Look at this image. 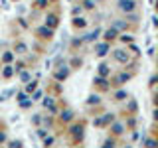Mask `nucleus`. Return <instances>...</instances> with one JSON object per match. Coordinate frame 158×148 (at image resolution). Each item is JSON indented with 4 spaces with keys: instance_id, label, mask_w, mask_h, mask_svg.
Instances as JSON below:
<instances>
[{
    "instance_id": "obj_1",
    "label": "nucleus",
    "mask_w": 158,
    "mask_h": 148,
    "mask_svg": "<svg viewBox=\"0 0 158 148\" xmlns=\"http://www.w3.org/2000/svg\"><path fill=\"white\" fill-rule=\"evenodd\" d=\"M118 8L125 10V12H131V10L135 8V2H132V0H121V2H118Z\"/></svg>"
},
{
    "instance_id": "obj_2",
    "label": "nucleus",
    "mask_w": 158,
    "mask_h": 148,
    "mask_svg": "<svg viewBox=\"0 0 158 148\" xmlns=\"http://www.w3.org/2000/svg\"><path fill=\"white\" fill-rule=\"evenodd\" d=\"M115 57L118 59V61H127V59H128V57H127V53H125V51H121V49H117V51H115Z\"/></svg>"
},
{
    "instance_id": "obj_3",
    "label": "nucleus",
    "mask_w": 158,
    "mask_h": 148,
    "mask_svg": "<svg viewBox=\"0 0 158 148\" xmlns=\"http://www.w3.org/2000/svg\"><path fill=\"white\" fill-rule=\"evenodd\" d=\"M97 34H99V30H95V32H91V34H87V38H85V39H87V42H91V39H95V38H97Z\"/></svg>"
},
{
    "instance_id": "obj_4",
    "label": "nucleus",
    "mask_w": 158,
    "mask_h": 148,
    "mask_svg": "<svg viewBox=\"0 0 158 148\" xmlns=\"http://www.w3.org/2000/svg\"><path fill=\"white\" fill-rule=\"evenodd\" d=\"M97 49H99V51H97L99 56H105V53H107V46H105V43H103V46H99Z\"/></svg>"
},
{
    "instance_id": "obj_5",
    "label": "nucleus",
    "mask_w": 158,
    "mask_h": 148,
    "mask_svg": "<svg viewBox=\"0 0 158 148\" xmlns=\"http://www.w3.org/2000/svg\"><path fill=\"white\" fill-rule=\"evenodd\" d=\"M48 22H49V26H56V24H57V18H56V16H49Z\"/></svg>"
},
{
    "instance_id": "obj_6",
    "label": "nucleus",
    "mask_w": 158,
    "mask_h": 148,
    "mask_svg": "<svg viewBox=\"0 0 158 148\" xmlns=\"http://www.w3.org/2000/svg\"><path fill=\"white\" fill-rule=\"evenodd\" d=\"M40 34H44L46 38H49V36H52V32H49V30H46V28H42V30H40Z\"/></svg>"
},
{
    "instance_id": "obj_7",
    "label": "nucleus",
    "mask_w": 158,
    "mask_h": 148,
    "mask_svg": "<svg viewBox=\"0 0 158 148\" xmlns=\"http://www.w3.org/2000/svg\"><path fill=\"white\" fill-rule=\"evenodd\" d=\"M16 49H18V53H24V51H26V46H24V43H20Z\"/></svg>"
},
{
    "instance_id": "obj_8",
    "label": "nucleus",
    "mask_w": 158,
    "mask_h": 148,
    "mask_svg": "<svg viewBox=\"0 0 158 148\" xmlns=\"http://www.w3.org/2000/svg\"><path fill=\"white\" fill-rule=\"evenodd\" d=\"M89 103H99V97L97 95H91V97H89Z\"/></svg>"
},
{
    "instance_id": "obj_9",
    "label": "nucleus",
    "mask_w": 158,
    "mask_h": 148,
    "mask_svg": "<svg viewBox=\"0 0 158 148\" xmlns=\"http://www.w3.org/2000/svg\"><path fill=\"white\" fill-rule=\"evenodd\" d=\"M61 118H65V121H69V118H71V113H69V111H65V113L61 115Z\"/></svg>"
},
{
    "instance_id": "obj_10",
    "label": "nucleus",
    "mask_w": 158,
    "mask_h": 148,
    "mask_svg": "<svg viewBox=\"0 0 158 148\" xmlns=\"http://www.w3.org/2000/svg\"><path fill=\"white\" fill-rule=\"evenodd\" d=\"M107 38H109V39L115 38V30H107Z\"/></svg>"
},
{
    "instance_id": "obj_11",
    "label": "nucleus",
    "mask_w": 158,
    "mask_h": 148,
    "mask_svg": "<svg viewBox=\"0 0 158 148\" xmlns=\"http://www.w3.org/2000/svg\"><path fill=\"white\" fill-rule=\"evenodd\" d=\"M44 105H46V107H52V109H53V103H52V99H46V101H44Z\"/></svg>"
},
{
    "instance_id": "obj_12",
    "label": "nucleus",
    "mask_w": 158,
    "mask_h": 148,
    "mask_svg": "<svg viewBox=\"0 0 158 148\" xmlns=\"http://www.w3.org/2000/svg\"><path fill=\"white\" fill-rule=\"evenodd\" d=\"M101 73H103V75H107V73H109V67L107 65H101Z\"/></svg>"
},
{
    "instance_id": "obj_13",
    "label": "nucleus",
    "mask_w": 158,
    "mask_h": 148,
    "mask_svg": "<svg viewBox=\"0 0 158 148\" xmlns=\"http://www.w3.org/2000/svg\"><path fill=\"white\" fill-rule=\"evenodd\" d=\"M4 75H6V77H10V75H12V69H10V67H6V69H4Z\"/></svg>"
},
{
    "instance_id": "obj_14",
    "label": "nucleus",
    "mask_w": 158,
    "mask_h": 148,
    "mask_svg": "<svg viewBox=\"0 0 158 148\" xmlns=\"http://www.w3.org/2000/svg\"><path fill=\"white\" fill-rule=\"evenodd\" d=\"M115 132H123V126L121 125H115Z\"/></svg>"
},
{
    "instance_id": "obj_15",
    "label": "nucleus",
    "mask_w": 158,
    "mask_h": 148,
    "mask_svg": "<svg viewBox=\"0 0 158 148\" xmlns=\"http://www.w3.org/2000/svg\"><path fill=\"white\" fill-rule=\"evenodd\" d=\"M4 140V134H0V142H2Z\"/></svg>"
}]
</instances>
